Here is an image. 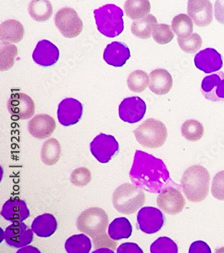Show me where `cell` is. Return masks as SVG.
Listing matches in <instances>:
<instances>
[{"mask_svg": "<svg viewBox=\"0 0 224 253\" xmlns=\"http://www.w3.org/2000/svg\"><path fill=\"white\" fill-rule=\"evenodd\" d=\"M129 178L132 183L150 193H161L173 183L164 162L140 150L135 151Z\"/></svg>", "mask_w": 224, "mask_h": 253, "instance_id": "1", "label": "cell"}, {"mask_svg": "<svg viewBox=\"0 0 224 253\" xmlns=\"http://www.w3.org/2000/svg\"><path fill=\"white\" fill-rule=\"evenodd\" d=\"M210 174L201 166H192L183 173L181 187L187 199L192 203L205 200L208 195Z\"/></svg>", "mask_w": 224, "mask_h": 253, "instance_id": "2", "label": "cell"}, {"mask_svg": "<svg viewBox=\"0 0 224 253\" xmlns=\"http://www.w3.org/2000/svg\"><path fill=\"white\" fill-rule=\"evenodd\" d=\"M99 32L109 38H115L124 30V11L115 4H106L94 10Z\"/></svg>", "mask_w": 224, "mask_h": 253, "instance_id": "3", "label": "cell"}, {"mask_svg": "<svg viewBox=\"0 0 224 253\" xmlns=\"http://www.w3.org/2000/svg\"><path fill=\"white\" fill-rule=\"evenodd\" d=\"M114 208L124 215L135 213L146 202V195L135 184L125 183L118 186L113 194Z\"/></svg>", "mask_w": 224, "mask_h": 253, "instance_id": "4", "label": "cell"}, {"mask_svg": "<svg viewBox=\"0 0 224 253\" xmlns=\"http://www.w3.org/2000/svg\"><path fill=\"white\" fill-rule=\"evenodd\" d=\"M134 135L141 146L146 148L157 149L164 145L168 130L164 123L150 118L133 130Z\"/></svg>", "mask_w": 224, "mask_h": 253, "instance_id": "5", "label": "cell"}, {"mask_svg": "<svg viewBox=\"0 0 224 253\" xmlns=\"http://www.w3.org/2000/svg\"><path fill=\"white\" fill-rule=\"evenodd\" d=\"M108 221L105 211L100 208H91L80 213L76 225L81 232L95 238L106 233Z\"/></svg>", "mask_w": 224, "mask_h": 253, "instance_id": "6", "label": "cell"}, {"mask_svg": "<svg viewBox=\"0 0 224 253\" xmlns=\"http://www.w3.org/2000/svg\"><path fill=\"white\" fill-rule=\"evenodd\" d=\"M57 28L66 38H74L83 30V23L76 11L65 7L56 13L54 18Z\"/></svg>", "mask_w": 224, "mask_h": 253, "instance_id": "7", "label": "cell"}, {"mask_svg": "<svg viewBox=\"0 0 224 253\" xmlns=\"http://www.w3.org/2000/svg\"><path fill=\"white\" fill-rule=\"evenodd\" d=\"M90 149L100 163L106 164L119 152V145L113 135L100 133L90 144Z\"/></svg>", "mask_w": 224, "mask_h": 253, "instance_id": "8", "label": "cell"}, {"mask_svg": "<svg viewBox=\"0 0 224 253\" xmlns=\"http://www.w3.org/2000/svg\"><path fill=\"white\" fill-rule=\"evenodd\" d=\"M157 204L165 213L174 215L181 213L186 205V201L179 189L168 186L159 193Z\"/></svg>", "mask_w": 224, "mask_h": 253, "instance_id": "9", "label": "cell"}, {"mask_svg": "<svg viewBox=\"0 0 224 253\" xmlns=\"http://www.w3.org/2000/svg\"><path fill=\"white\" fill-rule=\"evenodd\" d=\"M9 113L14 120H27L35 112L32 98L23 93H12L7 103Z\"/></svg>", "mask_w": 224, "mask_h": 253, "instance_id": "10", "label": "cell"}, {"mask_svg": "<svg viewBox=\"0 0 224 253\" xmlns=\"http://www.w3.org/2000/svg\"><path fill=\"white\" fill-rule=\"evenodd\" d=\"M138 228L145 234L159 232L164 224L165 217L161 211L153 207L141 209L137 215Z\"/></svg>", "mask_w": 224, "mask_h": 253, "instance_id": "11", "label": "cell"}, {"mask_svg": "<svg viewBox=\"0 0 224 253\" xmlns=\"http://www.w3.org/2000/svg\"><path fill=\"white\" fill-rule=\"evenodd\" d=\"M146 104L139 97H128L119 105V114L121 121L128 124L141 121L146 112Z\"/></svg>", "mask_w": 224, "mask_h": 253, "instance_id": "12", "label": "cell"}, {"mask_svg": "<svg viewBox=\"0 0 224 253\" xmlns=\"http://www.w3.org/2000/svg\"><path fill=\"white\" fill-rule=\"evenodd\" d=\"M34 232L25 223L14 221L5 229V241L7 245L14 248L19 249L32 243Z\"/></svg>", "mask_w": 224, "mask_h": 253, "instance_id": "13", "label": "cell"}, {"mask_svg": "<svg viewBox=\"0 0 224 253\" xmlns=\"http://www.w3.org/2000/svg\"><path fill=\"white\" fill-rule=\"evenodd\" d=\"M83 115V105L73 98H66L58 106V118L61 125L70 126L80 122Z\"/></svg>", "mask_w": 224, "mask_h": 253, "instance_id": "14", "label": "cell"}, {"mask_svg": "<svg viewBox=\"0 0 224 253\" xmlns=\"http://www.w3.org/2000/svg\"><path fill=\"white\" fill-rule=\"evenodd\" d=\"M187 12L197 27H207L212 23L213 5L209 0H188Z\"/></svg>", "mask_w": 224, "mask_h": 253, "instance_id": "15", "label": "cell"}, {"mask_svg": "<svg viewBox=\"0 0 224 253\" xmlns=\"http://www.w3.org/2000/svg\"><path fill=\"white\" fill-rule=\"evenodd\" d=\"M201 90L207 100L224 101V73L218 72L205 77L202 81Z\"/></svg>", "mask_w": 224, "mask_h": 253, "instance_id": "16", "label": "cell"}, {"mask_svg": "<svg viewBox=\"0 0 224 253\" xmlns=\"http://www.w3.org/2000/svg\"><path fill=\"white\" fill-rule=\"evenodd\" d=\"M194 62L196 68L206 74L215 73L223 67L222 55L213 48H207L196 53Z\"/></svg>", "mask_w": 224, "mask_h": 253, "instance_id": "17", "label": "cell"}, {"mask_svg": "<svg viewBox=\"0 0 224 253\" xmlns=\"http://www.w3.org/2000/svg\"><path fill=\"white\" fill-rule=\"evenodd\" d=\"M60 58L58 47L48 40H42L36 45L32 59L38 65L49 67L56 64Z\"/></svg>", "mask_w": 224, "mask_h": 253, "instance_id": "18", "label": "cell"}, {"mask_svg": "<svg viewBox=\"0 0 224 253\" xmlns=\"http://www.w3.org/2000/svg\"><path fill=\"white\" fill-rule=\"evenodd\" d=\"M56 128L54 118L48 114H37L28 124V130L33 137L45 139L49 137Z\"/></svg>", "mask_w": 224, "mask_h": 253, "instance_id": "19", "label": "cell"}, {"mask_svg": "<svg viewBox=\"0 0 224 253\" xmlns=\"http://www.w3.org/2000/svg\"><path fill=\"white\" fill-rule=\"evenodd\" d=\"M31 213L27 203L18 197H11L3 204L1 209V215L5 220L14 222H23L28 218Z\"/></svg>", "mask_w": 224, "mask_h": 253, "instance_id": "20", "label": "cell"}, {"mask_svg": "<svg viewBox=\"0 0 224 253\" xmlns=\"http://www.w3.org/2000/svg\"><path fill=\"white\" fill-rule=\"evenodd\" d=\"M131 58L129 49L126 43L115 42L108 44L104 49L103 58L106 64L115 68L122 67Z\"/></svg>", "mask_w": 224, "mask_h": 253, "instance_id": "21", "label": "cell"}, {"mask_svg": "<svg viewBox=\"0 0 224 253\" xmlns=\"http://www.w3.org/2000/svg\"><path fill=\"white\" fill-rule=\"evenodd\" d=\"M173 86V79L168 70L158 68L150 74V90L158 95H164L168 93Z\"/></svg>", "mask_w": 224, "mask_h": 253, "instance_id": "22", "label": "cell"}, {"mask_svg": "<svg viewBox=\"0 0 224 253\" xmlns=\"http://www.w3.org/2000/svg\"><path fill=\"white\" fill-rule=\"evenodd\" d=\"M25 36V29L16 20H8L0 25V40L3 43H17Z\"/></svg>", "mask_w": 224, "mask_h": 253, "instance_id": "23", "label": "cell"}, {"mask_svg": "<svg viewBox=\"0 0 224 253\" xmlns=\"http://www.w3.org/2000/svg\"><path fill=\"white\" fill-rule=\"evenodd\" d=\"M31 228L38 237H50L58 229V221L53 214H43L34 219Z\"/></svg>", "mask_w": 224, "mask_h": 253, "instance_id": "24", "label": "cell"}, {"mask_svg": "<svg viewBox=\"0 0 224 253\" xmlns=\"http://www.w3.org/2000/svg\"><path fill=\"white\" fill-rule=\"evenodd\" d=\"M158 25V20L152 14L134 21L132 23L131 31L135 38L141 40H148L152 37L154 27Z\"/></svg>", "mask_w": 224, "mask_h": 253, "instance_id": "25", "label": "cell"}, {"mask_svg": "<svg viewBox=\"0 0 224 253\" xmlns=\"http://www.w3.org/2000/svg\"><path fill=\"white\" fill-rule=\"evenodd\" d=\"M62 155V147L56 138L46 140L42 147L40 158L46 166H53L58 162Z\"/></svg>", "mask_w": 224, "mask_h": 253, "instance_id": "26", "label": "cell"}, {"mask_svg": "<svg viewBox=\"0 0 224 253\" xmlns=\"http://www.w3.org/2000/svg\"><path fill=\"white\" fill-rule=\"evenodd\" d=\"M133 228L126 217H119L114 219L108 227V235L114 241L128 239L131 236Z\"/></svg>", "mask_w": 224, "mask_h": 253, "instance_id": "27", "label": "cell"}, {"mask_svg": "<svg viewBox=\"0 0 224 253\" xmlns=\"http://www.w3.org/2000/svg\"><path fill=\"white\" fill-rule=\"evenodd\" d=\"M29 12L33 20L45 22L53 14V5L49 0H32L29 5Z\"/></svg>", "mask_w": 224, "mask_h": 253, "instance_id": "28", "label": "cell"}, {"mask_svg": "<svg viewBox=\"0 0 224 253\" xmlns=\"http://www.w3.org/2000/svg\"><path fill=\"white\" fill-rule=\"evenodd\" d=\"M124 10L130 19L138 20L148 15L151 5L149 0H127Z\"/></svg>", "mask_w": 224, "mask_h": 253, "instance_id": "29", "label": "cell"}, {"mask_svg": "<svg viewBox=\"0 0 224 253\" xmlns=\"http://www.w3.org/2000/svg\"><path fill=\"white\" fill-rule=\"evenodd\" d=\"M172 29L178 38H188L193 32L192 18L187 14H178L172 20Z\"/></svg>", "mask_w": 224, "mask_h": 253, "instance_id": "30", "label": "cell"}, {"mask_svg": "<svg viewBox=\"0 0 224 253\" xmlns=\"http://www.w3.org/2000/svg\"><path fill=\"white\" fill-rule=\"evenodd\" d=\"M65 249L68 253H88L92 249L91 241L83 234L73 235L66 241Z\"/></svg>", "mask_w": 224, "mask_h": 253, "instance_id": "31", "label": "cell"}, {"mask_svg": "<svg viewBox=\"0 0 224 253\" xmlns=\"http://www.w3.org/2000/svg\"><path fill=\"white\" fill-rule=\"evenodd\" d=\"M181 134L189 141H198L204 134V127L196 120H188L182 126Z\"/></svg>", "mask_w": 224, "mask_h": 253, "instance_id": "32", "label": "cell"}, {"mask_svg": "<svg viewBox=\"0 0 224 253\" xmlns=\"http://www.w3.org/2000/svg\"><path fill=\"white\" fill-rule=\"evenodd\" d=\"M128 86L129 90L135 93H141L146 89L150 84L148 74L143 70H137L128 75Z\"/></svg>", "mask_w": 224, "mask_h": 253, "instance_id": "33", "label": "cell"}, {"mask_svg": "<svg viewBox=\"0 0 224 253\" xmlns=\"http://www.w3.org/2000/svg\"><path fill=\"white\" fill-rule=\"evenodd\" d=\"M18 55L17 46L3 43L0 49V70L6 71L14 66V60Z\"/></svg>", "mask_w": 224, "mask_h": 253, "instance_id": "34", "label": "cell"}, {"mask_svg": "<svg viewBox=\"0 0 224 253\" xmlns=\"http://www.w3.org/2000/svg\"><path fill=\"white\" fill-rule=\"evenodd\" d=\"M180 48L187 53H193L199 50L201 47L203 41L201 36L197 33H192L186 38H177Z\"/></svg>", "mask_w": 224, "mask_h": 253, "instance_id": "35", "label": "cell"}, {"mask_svg": "<svg viewBox=\"0 0 224 253\" xmlns=\"http://www.w3.org/2000/svg\"><path fill=\"white\" fill-rule=\"evenodd\" d=\"M152 253H177L178 246L170 238L160 237L152 243L150 247Z\"/></svg>", "mask_w": 224, "mask_h": 253, "instance_id": "36", "label": "cell"}, {"mask_svg": "<svg viewBox=\"0 0 224 253\" xmlns=\"http://www.w3.org/2000/svg\"><path fill=\"white\" fill-rule=\"evenodd\" d=\"M152 37L156 43L160 45L169 43L174 38V33L171 27L167 24H160L154 27Z\"/></svg>", "mask_w": 224, "mask_h": 253, "instance_id": "37", "label": "cell"}, {"mask_svg": "<svg viewBox=\"0 0 224 253\" xmlns=\"http://www.w3.org/2000/svg\"><path fill=\"white\" fill-rule=\"evenodd\" d=\"M91 171L88 168L81 167L74 169L71 173L70 181L73 185L78 187H84L91 182Z\"/></svg>", "mask_w": 224, "mask_h": 253, "instance_id": "38", "label": "cell"}, {"mask_svg": "<svg viewBox=\"0 0 224 253\" xmlns=\"http://www.w3.org/2000/svg\"><path fill=\"white\" fill-rule=\"evenodd\" d=\"M212 194L214 198L224 201V171L217 173L212 182Z\"/></svg>", "mask_w": 224, "mask_h": 253, "instance_id": "39", "label": "cell"}, {"mask_svg": "<svg viewBox=\"0 0 224 253\" xmlns=\"http://www.w3.org/2000/svg\"><path fill=\"white\" fill-rule=\"evenodd\" d=\"M93 241L94 245H95V247L96 249L100 247H113L114 250H115L117 246V243L109 239L106 233L102 234L98 237L93 238Z\"/></svg>", "mask_w": 224, "mask_h": 253, "instance_id": "40", "label": "cell"}, {"mask_svg": "<svg viewBox=\"0 0 224 253\" xmlns=\"http://www.w3.org/2000/svg\"><path fill=\"white\" fill-rule=\"evenodd\" d=\"M210 247L205 242L198 241L191 245L189 253H211Z\"/></svg>", "mask_w": 224, "mask_h": 253, "instance_id": "41", "label": "cell"}, {"mask_svg": "<svg viewBox=\"0 0 224 253\" xmlns=\"http://www.w3.org/2000/svg\"><path fill=\"white\" fill-rule=\"evenodd\" d=\"M117 253H144L140 247L137 244L127 243L119 246L117 251Z\"/></svg>", "mask_w": 224, "mask_h": 253, "instance_id": "42", "label": "cell"}, {"mask_svg": "<svg viewBox=\"0 0 224 253\" xmlns=\"http://www.w3.org/2000/svg\"><path fill=\"white\" fill-rule=\"evenodd\" d=\"M214 16L218 23L224 25V0H216Z\"/></svg>", "mask_w": 224, "mask_h": 253, "instance_id": "43", "label": "cell"}]
</instances>
